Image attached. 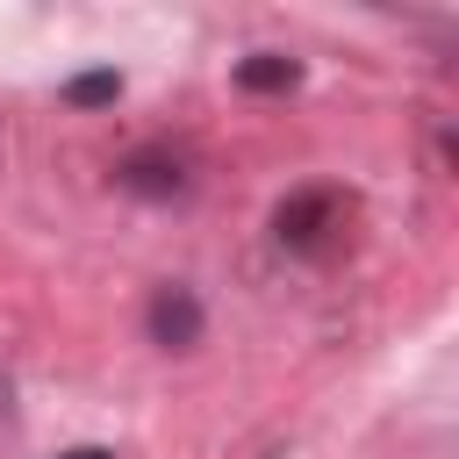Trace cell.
I'll use <instances>...</instances> for the list:
<instances>
[{
	"mask_svg": "<svg viewBox=\"0 0 459 459\" xmlns=\"http://www.w3.org/2000/svg\"><path fill=\"white\" fill-rule=\"evenodd\" d=\"M351 222V194L344 186H294L280 208H273V244L294 251V258H323Z\"/></svg>",
	"mask_w": 459,
	"mask_h": 459,
	"instance_id": "cell-1",
	"label": "cell"
},
{
	"mask_svg": "<svg viewBox=\"0 0 459 459\" xmlns=\"http://www.w3.org/2000/svg\"><path fill=\"white\" fill-rule=\"evenodd\" d=\"M115 186L136 194V201H179V194L194 186V172H186V151H172V143H143V151H129V158L115 165Z\"/></svg>",
	"mask_w": 459,
	"mask_h": 459,
	"instance_id": "cell-2",
	"label": "cell"
},
{
	"mask_svg": "<svg viewBox=\"0 0 459 459\" xmlns=\"http://www.w3.org/2000/svg\"><path fill=\"white\" fill-rule=\"evenodd\" d=\"M143 323H151V344H165V351L201 344V301H194V287H158L151 308H143Z\"/></svg>",
	"mask_w": 459,
	"mask_h": 459,
	"instance_id": "cell-3",
	"label": "cell"
},
{
	"mask_svg": "<svg viewBox=\"0 0 459 459\" xmlns=\"http://www.w3.org/2000/svg\"><path fill=\"white\" fill-rule=\"evenodd\" d=\"M237 86H244V93H287V86H301V57H287V50H251V57L237 65Z\"/></svg>",
	"mask_w": 459,
	"mask_h": 459,
	"instance_id": "cell-4",
	"label": "cell"
},
{
	"mask_svg": "<svg viewBox=\"0 0 459 459\" xmlns=\"http://www.w3.org/2000/svg\"><path fill=\"white\" fill-rule=\"evenodd\" d=\"M115 93H122V72H79V79L65 86L72 108H100V100H115Z\"/></svg>",
	"mask_w": 459,
	"mask_h": 459,
	"instance_id": "cell-5",
	"label": "cell"
},
{
	"mask_svg": "<svg viewBox=\"0 0 459 459\" xmlns=\"http://www.w3.org/2000/svg\"><path fill=\"white\" fill-rule=\"evenodd\" d=\"M7 423H14V380L0 373V430H7Z\"/></svg>",
	"mask_w": 459,
	"mask_h": 459,
	"instance_id": "cell-6",
	"label": "cell"
},
{
	"mask_svg": "<svg viewBox=\"0 0 459 459\" xmlns=\"http://www.w3.org/2000/svg\"><path fill=\"white\" fill-rule=\"evenodd\" d=\"M57 459H115L108 445H72V452H57Z\"/></svg>",
	"mask_w": 459,
	"mask_h": 459,
	"instance_id": "cell-7",
	"label": "cell"
}]
</instances>
